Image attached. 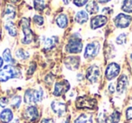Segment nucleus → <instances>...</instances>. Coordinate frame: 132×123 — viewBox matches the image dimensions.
I'll use <instances>...</instances> for the list:
<instances>
[{
    "instance_id": "nucleus-16",
    "label": "nucleus",
    "mask_w": 132,
    "mask_h": 123,
    "mask_svg": "<svg viewBox=\"0 0 132 123\" xmlns=\"http://www.w3.org/2000/svg\"><path fill=\"white\" fill-rule=\"evenodd\" d=\"M13 119V112L10 109H5L0 113V121L3 123H9Z\"/></svg>"
},
{
    "instance_id": "nucleus-8",
    "label": "nucleus",
    "mask_w": 132,
    "mask_h": 123,
    "mask_svg": "<svg viewBox=\"0 0 132 123\" xmlns=\"http://www.w3.org/2000/svg\"><path fill=\"white\" fill-rule=\"evenodd\" d=\"M132 22V17L125 14H119L114 19L115 25L119 28H127Z\"/></svg>"
},
{
    "instance_id": "nucleus-14",
    "label": "nucleus",
    "mask_w": 132,
    "mask_h": 123,
    "mask_svg": "<svg viewBox=\"0 0 132 123\" xmlns=\"http://www.w3.org/2000/svg\"><path fill=\"white\" fill-rule=\"evenodd\" d=\"M64 65L70 70H77L80 66V58H78V57H67L64 60Z\"/></svg>"
},
{
    "instance_id": "nucleus-42",
    "label": "nucleus",
    "mask_w": 132,
    "mask_h": 123,
    "mask_svg": "<svg viewBox=\"0 0 132 123\" xmlns=\"http://www.w3.org/2000/svg\"><path fill=\"white\" fill-rule=\"evenodd\" d=\"M130 60H131V63H132V54L130 55Z\"/></svg>"
},
{
    "instance_id": "nucleus-22",
    "label": "nucleus",
    "mask_w": 132,
    "mask_h": 123,
    "mask_svg": "<svg viewBox=\"0 0 132 123\" xmlns=\"http://www.w3.org/2000/svg\"><path fill=\"white\" fill-rule=\"evenodd\" d=\"M86 11L88 12V14L90 15H94V14L98 13L99 11V6L95 1H92L86 6Z\"/></svg>"
},
{
    "instance_id": "nucleus-5",
    "label": "nucleus",
    "mask_w": 132,
    "mask_h": 123,
    "mask_svg": "<svg viewBox=\"0 0 132 123\" xmlns=\"http://www.w3.org/2000/svg\"><path fill=\"white\" fill-rule=\"evenodd\" d=\"M82 50V42L79 38H72L66 45V51L72 54H78Z\"/></svg>"
},
{
    "instance_id": "nucleus-19",
    "label": "nucleus",
    "mask_w": 132,
    "mask_h": 123,
    "mask_svg": "<svg viewBox=\"0 0 132 123\" xmlns=\"http://www.w3.org/2000/svg\"><path fill=\"white\" fill-rule=\"evenodd\" d=\"M57 42H58V38L57 37H52V38H48L44 40V48L46 50L52 49L53 48L55 47Z\"/></svg>"
},
{
    "instance_id": "nucleus-35",
    "label": "nucleus",
    "mask_w": 132,
    "mask_h": 123,
    "mask_svg": "<svg viewBox=\"0 0 132 123\" xmlns=\"http://www.w3.org/2000/svg\"><path fill=\"white\" fill-rule=\"evenodd\" d=\"M115 87H114V85L113 84H110V85H109V92H110V94H113L114 92H115Z\"/></svg>"
},
{
    "instance_id": "nucleus-23",
    "label": "nucleus",
    "mask_w": 132,
    "mask_h": 123,
    "mask_svg": "<svg viewBox=\"0 0 132 123\" xmlns=\"http://www.w3.org/2000/svg\"><path fill=\"white\" fill-rule=\"evenodd\" d=\"M5 28H6V30L7 31L8 34L10 35V36L12 37H15L17 35V31H16V27L15 26V24H13L12 22H8L6 24V25H5Z\"/></svg>"
},
{
    "instance_id": "nucleus-12",
    "label": "nucleus",
    "mask_w": 132,
    "mask_h": 123,
    "mask_svg": "<svg viewBox=\"0 0 132 123\" xmlns=\"http://www.w3.org/2000/svg\"><path fill=\"white\" fill-rule=\"evenodd\" d=\"M24 119H26L28 121H35L38 119L39 117V112H38V109L35 106H31L27 107L26 109L24 112Z\"/></svg>"
},
{
    "instance_id": "nucleus-40",
    "label": "nucleus",
    "mask_w": 132,
    "mask_h": 123,
    "mask_svg": "<svg viewBox=\"0 0 132 123\" xmlns=\"http://www.w3.org/2000/svg\"><path fill=\"white\" fill-rule=\"evenodd\" d=\"M11 123H20V122H19V119H14V120L12 121Z\"/></svg>"
},
{
    "instance_id": "nucleus-2",
    "label": "nucleus",
    "mask_w": 132,
    "mask_h": 123,
    "mask_svg": "<svg viewBox=\"0 0 132 123\" xmlns=\"http://www.w3.org/2000/svg\"><path fill=\"white\" fill-rule=\"evenodd\" d=\"M21 76V72L17 67L13 66H5L0 70V82H6L11 78L19 77Z\"/></svg>"
},
{
    "instance_id": "nucleus-10",
    "label": "nucleus",
    "mask_w": 132,
    "mask_h": 123,
    "mask_svg": "<svg viewBox=\"0 0 132 123\" xmlns=\"http://www.w3.org/2000/svg\"><path fill=\"white\" fill-rule=\"evenodd\" d=\"M101 76V70L98 66H90L86 71V78L90 83H96Z\"/></svg>"
},
{
    "instance_id": "nucleus-17",
    "label": "nucleus",
    "mask_w": 132,
    "mask_h": 123,
    "mask_svg": "<svg viewBox=\"0 0 132 123\" xmlns=\"http://www.w3.org/2000/svg\"><path fill=\"white\" fill-rule=\"evenodd\" d=\"M56 24L62 29L67 27V25H68V17H67V15H64V14L59 15L56 18Z\"/></svg>"
},
{
    "instance_id": "nucleus-15",
    "label": "nucleus",
    "mask_w": 132,
    "mask_h": 123,
    "mask_svg": "<svg viewBox=\"0 0 132 123\" xmlns=\"http://www.w3.org/2000/svg\"><path fill=\"white\" fill-rule=\"evenodd\" d=\"M127 86H128V77L126 75H122L119 78L117 83V91L119 94H123L126 91Z\"/></svg>"
},
{
    "instance_id": "nucleus-13",
    "label": "nucleus",
    "mask_w": 132,
    "mask_h": 123,
    "mask_svg": "<svg viewBox=\"0 0 132 123\" xmlns=\"http://www.w3.org/2000/svg\"><path fill=\"white\" fill-rule=\"evenodd\" d=\"M107 22H108V18L105 15H97V16H94L90 21V27L93 30L98 29L104 26Z\"/></svg>"
},
{
    "instance_id": "nucleus-9",
    "label": "nucleus",
    "mask_w": 132,
    "mask_h": 123,
    "mask_svg": "<svg viewBox=\"0 0 132 123\" xmlns=\"http://www.w3.org/2000/svg\"><path fill=\"white\" fill-rule=\"evenodd\" d=\"M119 72H120L119 65L113 62V63H110L108 65V67L106 68V72H105V76H106V78L109 81H111L114 78L117 77Z\"/></svg>"
},
{
    "instance_id": "nucleus-33",
    "label": "nucleus",
    "mask_w": 132,
    "mask_h": 123,
    "mask_svg": "<svg viewBox=\"0 0 132 123\" xmlns=\"http://www.w3.org/2000/svg\"><path fill=\"white\" fill-rule=\"evenodd\" d=\"M8 102H9V101H8V99L6 97L0 98V106L3 107V108H5L8 104Z\"/></svg>"
},
{
    "instance_id": "nucleus-29",
    "label": "nucleus",
    "mask_w": 132,
    "mask_h": 123,
    "mask_svg": "<svg viewBox=\"0 0 132 123\" xmlns=\"http://www.w3.org/2000/svg\"><path fill=\"white\" fill-rule=\"evenodd\" d=\"M15 55H16V58H20V59H26V58H28V57H29V53H27L26 51H24V49H19L18 50L16 51Z\"/></svg>"
},
{
    "instance_id": "nucleus-25",
    "label": "nucleus",
    "mask_w": 132,
    "mask_h": 123,
    "mask_svg": "<svg viewBox=\"0 0 132 123\" xmlns=\"http://www.w3.org/2000/svg\"><path fill=\"white\" fill-rule=\"evenodd\" d=\"M121 9L126 13H132V0H124Z\"/></svg>"
},
{
    "instance_id": "nucleus-28",
    "label": "nucleus",
    "mask_w": 132,
    "mask_h": 123,
    "mask_svg": "<svg viewBox=\"0 0 132 123\" xmlns=\"http://www.w3.org/2000/svg\"><path fill=\"white\" fill-rule=\"evenodd\" d=\"M21 101H22V98H21V96H18V95L14 96L11 100V104H12V106H13V108L18 109L19 106H20V104H21Z\"/></svg>"
},
{
    "instance_id": "nucleus-24",
    "label": "nucleus",
    "mask_w": 132,
    "mask_h": 123,
    "mask_svg": "<svg viewBox=\"0 0 132 123\" xmlns=\"http://www.w3.org/2000/svg\"><path fill=\"white\" fill-rule=\"evenodd\" d=\"M74 123H92V118L88 114H81L75 119Z\"/></svg>"
},
{
    "instance_id": "nucleus-6",
    "label": "nucleus",
    "mask_w": 132,
    "mask_h": 123,
    "mask_svg": "<svg viewBox=\"0 0 132 123\" xmlns=\"http://www.w3.org/2000/svg\"><path fill=\"white\" fill-rule=\"evenodd\" d=\"M70 84L67 80H62V81L57 82L54 85V90H53V95L54 96H62L64 94L70 90Z\"/></svg>"
},
{
    "instance_id": "nucleus-37",
    "label": "nucleus",
    "mask_w": 132,
    "mask_h": 123,
    "mask_svg": "<svg viewBox=\"0 0 132 123\" xmlns=\"http://www.w3.org/2000/svg\"><path fill=\"white\" fill-rule=\"evenodd\" d=\"M110 0H98V2L101 3V4H106V3L110 2Z\"/></svg>"
},
{
    "instance_id": "nucleus-34",
    "label": "nucleus",
    "mask_w": 132,
    "mask_h": 123,
    "mask_svg": "<svg viewBox=\"0 0 132 123\" xmlns=\"http://www.w3.org/2000/svg\"><path fill=\"white\" fill-rule=\"evenodd\" d=\"M126 117L127 119H132V107H129V108L127 109L126 111Z\"/></svg>"
},
{
    "instance_id": "nucleus-1",
    "label": "nucleus",
    "mask_w": 132,
    "mask_h": 123,
    "mask_svg": "<svg viewBox=\"0 0 132 123\" xmlns=\"http://www.w3.org/2000/svg\"><path fill=\"white\" fill-rule=\"evenodd\" d=\"M44 91L41 87L38 89H27L24 93V101L27 104L40 102L44 99Z\"/></svg>"
},
{
    "instance_id": "nucleus-31",
    "label": "nucleus",
    "mask_w": 132,
    "mask_h": 123,
    "mask_svg": "<svg viewBox=\"0 0 132 123\" xmlns=\"http://www.w3.org/2000/svg\"><path fill=\"white\" fill-rule=\"evenodd\" d=\"M34 22L38 25H43L44 24V18L41 15H35L34 17Z\"/></svg>"
},
{
    "instance_id": "nucleus-26",
    "label": "nucleus",
    "mask_w": 132,
    "mask_h": 123,
    "mask_svg": "<svg viewBox=\"0 0 132 123\" xmlns=\"http://www.w3.org/2000/svg\"><path fill=\"white\" fill-rule=\"evenodd\" d=\"M34 6H35V9L36 11L42 12L44 11V9L45 8V2L44 0H35L34 1Z\"/></svg>"
},
{
    "instance_id": "nucleus-21",
    "label": "nucleus",
    "mask_w": 132,
    "mask_h": 123,
    "mask_svg": "<svg viewBox=\"0 0 132 123\" xmlns=\"http://www.w3.org/2000/svg\"><path fill=\"white\" fill-rule=\"evenodd\" d=\"M15 8L14 7L11 5H7L5 10V17H6V20H12L15 17Z\"/></svg>"
},
{
    "instance_id": "nucleus-20",
    "label": "nucleus",
    "mask_w": 132,
    "mask_h": 123,
    "mask_svg": "<svg viewBox=\"0 0 132 123\" xmlns=\"http://www.w3.org/2000/svg\"><path fill=\"white\" fill-rule=\"evenodd\" d=\"M120 119V113L118 110H114L110 116L106 118L105 123H119Z\"/></svg>"
},
{
    "instance_id": "nucleus-7",
    "label": "nucleus",
    "mask_w": 132,
    "mask_h": 123,
    "mask_svg": "<svg viewBox=\"0 0 132 123\" xmlns=\"http://www.w3.org/2000/svg\"><path fill=\"white\" fill-rule=\"evenodd\" d=\"M100 51V43L97 42H92V43L87 44L86 48H85V52H84V58H93L98 55Z\"/></svg>"
},
{
    "instance_id": "nucleus-30",
    "label": "nucleus",
    "mask_w": 132,
    "mask_h": 123,
    "mask_svg": "<svg viewBox=\"0 0 132 123\" xmlns=\"http://www.w3.org/2000/svg\"><path fill=\"white\" fill-rule=\"evenodd\" d=\"M126 37H127L126 33H121V34H119V36L117 37V39H116V42H117V44L121 45V44L124 43V42H126Z\"/></svg>"
},
{
    "instance_id": "nucleus-11",
    "label": "nucleus",
    "mask_w": 132,
    "mask_h": 123,
    "mask_svg": "<svg viewBox=\"0 0 132 123\" xmlns=\"http://www.w3.org/2000/svg\"><path fill=\"white\" fill-rule=\"evenodd\" d=\"M51 108L53 110V111L55 114L59 116V117H62L64 114L66 113L67 110V105L62 101H53L51 103Z\"/></svg>"
},
{
    "instance_id": "nucleus-38",
    "label": "nucleus",
    "mask_w": 132,
    "mask_h": 123,
    "mask_svg": "<svg viewBox=\"0 0 132 123\" xmlns=\"http://www.w3.org/2000/svg\"><path fill=\"white\" fill-rule=\"evenodd\" d=\"M3 63H4V61H3V58L0 57V68L3 67Z\"/></svg>"
},
{
    "instance_id": "nucleus-32",
    "label": "nucleus",
    "mask_w": 132,
    "mask_h": 123,
    "mask_svg": "<svg viewBox=\"0 0 132 123\" xmlns=\"http://www.w3.org/2000/svg\"><path fill=\"white\" fill-rule=\"evenodd\" d=\"M89 0H73V4L77 6H83L88 3Z\"/></svg>"
},
{
    "instance_id": "nucleus-3",
    "label": "nucleus",
    "mask_w": 132,
    "mask_h": 123,
    "mask_svg": "<svg viewBox=\"0 0 132 123\" xmlns=\"http://www.w3.org/2000/svg\"><path fill=\"white\" fill-rule=\"evenodd\" d=\"M97 105L95 99H92L88 96H81L76 101V107L78 109H84V110H94Z\"/></svg>"
},
{
    "instance_id": "nucleus-27",
    "label": "nucleus",
    "mask_w": 132,
    "mask_h": 123,
    "mask_svg": "<svg viewBox=\"0 0 132 123\" xmlns=\"http://www.w3.org/2000/svg\"><path fill=\"white\" fill-rule=\"evenodd\" d=\"M3 58L7 63H13L14 62L13 58H12V55H11V51H10L9 49H6L4 50V52H3Z\"/></svg>"
},
{
    "instance_id": "nucleus-39",
    "label": "nucleus",
    "mask_w": 132,
    "mask_h": 123,
    "mask_svg": "<svg viewBox=\"0 0 132 123\" xmlns=\"http://www.w3.org/2000/svg\"><path fill=\"white\" fill-rule=\"evenodd\" d=\"M62 1H63V3H64L65 5H68L69 3H70L71 1H72V0H62Z\"/></svg>"
},
{
    "instance_id": "nucleus-36",
    "label": "nucleus",
    "mask_w": 132,
    "mask_h": 123,
    "mask_svg": "<svg viewBox=\"0 0 132 123\" xmlns=\"http://www.w3.org/2000/svg\"><path fill=\"white\" fill-rule=\"evenodd\" d=\"M42 123H54V121L52 119H44V120L42 121Z\"/></svg>"
},
{
    "instance_id": "nucleus-4",
    "label": "nucleus",
    "mask_w": 132,
    "mask_h": 123,
    "mask_svg": "<svg viewBox=\"0 0 132 123\" xmlns=\"http://www.w3.org/2000/svg\"><path fill=\"white\" fill-rule=\"evenodd\" d=\"M21 26H22L24 38L22 39V42L24 44H30L33 42V32L30 28V22L27 18H23L21 20Z\"/></svg>"
},
{
    "instance_id": "nucleus-41",
    "label": "nucleus",
    "mask_w": 132,
    "mask_h": 123,
    "mask_svg": "<svg viewBox=\"0 0 132 123\" xmlns=\"http://www.w3.org/2000/svg\"><path fill=\"white\" fill-rule=\"evenodd\" d=\"M69 121H70V119H69V118H68V119H65V120H64L62 123H70V122H69Z\"/></svg>"
},
{
    "instance_id": "nucleus-18",
    "label": "nucleus",
    "mask_w": 132,
    "mask_h": 123,
    "mask_svg": "<svg viewBox=\"0 0 132 123\" xmlns=\"http://www.w3.org/2000/svg\"><path fill=\"white\" fill-rule=\"evenodd\" d=\"M89 19V15L87 12L85 11H80L76 14L75 15V21L80 24H83L88 21Z\"/></svg>"
}]
</instances>
